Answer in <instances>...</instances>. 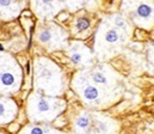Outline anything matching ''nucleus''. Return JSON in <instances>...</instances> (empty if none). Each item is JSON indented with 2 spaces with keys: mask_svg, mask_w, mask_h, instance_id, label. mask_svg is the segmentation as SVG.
<instances>
[{
  "mask_svg": "<svg viewBox=\"0 0 154 134\" xmlns=\"http://www.w3.org/2000/svg\"><path fill=\"white\" fill-rule=\"evenodd\" d=\"M69 31L54 20H39L34 31V41L47 51L66 50L69 45Z\"/></svg>",
  "mask_w": 154,
  "mask_h": 134,
  "instance_id": "obj_6",
  "label": "nucleus"
},
{
  "mask_svg": "<svg viewBox=\"0 0 154 134\" xmlns=\"http://www.w3.org/2000/svg\"><path fill=\"white\" fill-rule=\"evenodd\" d=\"M18 104L12 97L1 96L0 104V123L1 127L11 123L18 115Z\"/></svg>",
  "mask_w": 154,
  "mask_h": 134,
  "instance_id": "obj_13",
  "label": "nucleus"
},
{
  "mask_svg": "<svg viewBox=\"0 0 154 134\" xmlns=\"http://www.w3.org/2000/svg\"><path fill=\"white\" fill-rule=\"evenodd\" d=\"M72 134H119L121 125L110 115L81 108L72 116Z\"/></svg>",
  "mask_w": 154,
  "mask_h": 134,
  "instance_id": "obj_5",
  "label": "nucleus"
},
{
  "mask_svg": "<svg viewBox=\"0 0 154 134\" xmlns=\"http://www.w3.org/2000/svg\"><path fill=\"white\" fill-rule=\"evenodd\" d=\"M92 28H93L92 18L86 13H80L75 16L74 19L72 20L69 34L78 41H82L91 35Z\"/></svg>",
  "mask_w": 154,
  "mask_h": 134,
  "instance_id": "obj_12",
  "label": "nucleus"
},
{
  "mask_svg": "<svg viewBox=\"0 0 154 134\" xmlns=\"http://www.w3.org/2000/svg\"><path fill=\"white\" fill-rule=\"evenodd\" d=\"M28 1H7V0H1L0 6H1V22H11L16 19L20 12L24 10L26 6Z\"/></svg>",
  "mask_w": 154,
  "mask_h": 134,
  "instance_id": "obj_14",
  "label": "nucleus"
},
{
  "mask_svg": "<svg viewBox=\"0 0 154 134\" xmlns=\"http://www.w3.org/2000/svg\"><path fill=\"white\" fill-rule=\"evenodd\" d=\"M65 53L69 62L79 70H88L98 62L93 50H91L84 41H71Z\"/></svg>",
  "mask_w": 154,
  "mask_h": 134,
  "instance_id": "obj_10",
  "label": "nucleus"
},
{
  "mask_svg": "<svg viewBox=\"0 0 154 134\" xmlns=\"http://www.w3.org/2000/svg\"><path fill=\"white\" fill-rule=\"evenodd\" d=\"M69 85L82 105L90 110L100 111L106 109L114 105L123 95L122 92L104 89L93 83L86 70H78L73 74Z\"/></svg>",
  "mask_w": 154,
  "mask_h": 134,
  "instance_id": "obj_3",
  "label": "nucleus"
},
{
  "mask_svg": "<svg viewBox=\"0 0 154 134\" xmlns=\"http://www.w3.org/2000/svg\"><path fill=\"white\" fill-rule=\"evenodd\" d=\"M68 80L62 67L53 59L41 55L32 61V89L50 97H62Z\"/></svg>",
  "mask_w": 154,
  "mask_h": 134,
  "instance_id": "obj_2",
  "label": "nucleus"
},
{
  "mask_svg": "<svg viewBox=\"0 0 154 134\" xmlns=\"http://www.w3.org/2000/svg\"><path fill=\"white\" fill-rule=\"evenodd\" d=\"M134 31L131 22L121 12L104 14L94 33L93 53L98 62H106L122 53Z\"/></svg>",
  "mask_w": 154,
  "mask_h": 134,
  "instance_id": "obj_1",
  "label": "nucleus"
},
{
  "mask_svg": "<svg viewBox=\"0 0 154 134\" xmlns=\"http://www.w3.org/2000/svg\"><path fill=\"white\" fill-rule=\"evenodd\" d=\"M1 134H6V133H4V132H1Z\"/></svg>",
  "mask_w": 154,
  "mask_h": 134,
  "instance_id": "obj_16",
  "label": "nucleus"
},
{
  "mask_svg": "<svg viewBox=\"0 0 154 134\" xmlns=\"http://www.w3.org/2000/svg\"><path fill=\"white\" fill-rule=\"evenodd\" d=\"M90 78L97 85L104 89L123 93L122 77L108 62H97L93 67L86 70Z\"/></svg>",
  "mask_w": 154,
  "mask_h": 134,
  "instance_id": "obj_9",
  "label": "nucleus"
},
{
  "mask_svg": "<svg viewBox=\"0 0 154 134\" xmlns=\"http://www.w3.org/2000/svg\"><path fill=\"white\" fill-rule=\"evenodd\" d=\"M121 13H123L134 26L143 30L154 29L153 1H122Z\"/></svg>",
  "mask_w": 154,
  "mask_h": 134,
  "instance_id": "obj_8",
  "label": "nucleus"
},
{
  "mask_svg": "<svg viewBox=\"0 0 154 134\" xmlns=\"http://www.w3.org/2000/svg\"><path fill=\"white\" fill-rule=\"evenodd\" d=\"M30 7L39 20H53L60 12L71 8V1H30Z\"/></svg>",
  "mask_w": 154,
  "mask_h": 134,
  "instance_id": "obj_11",
  "label": "nucleus"
},
{
  "mask_svg": "<svg viewBox=\"0 0 154 134\" xmlns=\"http://www.w3.org/2000/svg\"><path fill=\"white\" fill-rule=\"evenodd\" d=\"M17 134H72L65 131H60L50 125H41V123H28L25 125Z\"/></svg>",
  "mask_w": 154,
  "mask_h": 134,
  "instance_id": "obj_15",
  "label": "nucleus"
},
{
  "mask_svg": "<svg viewBox=\"0 0 154 134\" xmlns=\"http://www.w3.org/2000/svg\"><path fill=\"white\" fill-rule=\"evenodd\" d=\"M67 109V102L62 97H50L32 90L25 102L26 116L31 123H53Z\"/></svg>",
  "mask_w": 154,
  "mask_h": 134,
  "instance_id": "obj_4",
  "label": "nucleus"
},
{
  "mask_svg": "<svg viewBox=\"0 0 154 134\" xmlns=\"http://www.w3.org/2000/svg\"><path fill=\"white\" fill-rule=\"evenodd\" d=\"M22 83V66L11 53L1 50V96H13L20 90Z\"/></svg>",
  "mask_w": 154,
  "mask_h": 134,
  "instance_id": "obj_7",
  "label": "nucleus"
}]
</instances>
